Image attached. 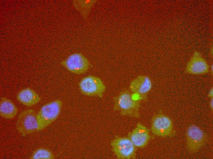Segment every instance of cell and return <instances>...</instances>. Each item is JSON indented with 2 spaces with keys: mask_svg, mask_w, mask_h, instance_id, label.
<instances>
[{
  "mask_svg": "<svg viewBox=\"0 0 213 159\" xmlns=\"http://www.w3.org/2000/svg\"><path fill=\"white\" fill-rule=\"evenodd\" d=\"M140 102L133 99L130 91L123 90L114 98L113 109L122 116L139 118L140 117Z\"/></svg>",
  "mask_w": 213,
  "mask_h": 159,
  "instance_id": "6da1fadb",
  "label": "cell"
},
{
  "mask_svg": "<svg viewBox=\"0 0 213 159\" xmlns=\"http://www.w3.org/2000/svg\"><path fill=\"white\" fill-rule=\"evenodd\" d=\"M17 98L18 101L27 106H31L38 103L41 98L34 90L27 88L22 89L17 94Z\"/></svg>",
  "mask_w": 213,
  "mask_h": 159,
  "instance_id": "7c38bea8",
  "label": "cell"
},
{
  "mask_svg": "<svg viewBox=\"0 0 213 159\" xmlns=\"http://www.w3.org/2000/svg\"><path fill=\"white\" fill-rule=\"evenodd\" d=\"M79 87L83 94L100 98L103 97L106 89L105 85L100 78L92 75L83 78L79 82Z\"/></svg>",
  "mask_w": 213,
  "mask_h": 159,
  "instance_id": "3957f363",
  "label": "cell"
},
{
  "mask_svg": "<svg viewBox=\"0 0 213 159\" xmlns=\"http://www.w3.org/2000/svg\"><path fill=\"white\" fill-rule=\"evenodd\" d=\"M112 150L118 159H133L136 157V148L128 137H116L110 143Z\"/></svg>",
  "mask_w": 213,
  "mask_h": 159,
  "instance_id": "277c9868",
  "label": "cell"
},
{
  "mask_svg": "<svg viewBox=\"0 0 213 159\" xmlns=\"http://www.w3.org/2000/svg\"><path fill=\"white\" fill-rule=\"evenodd\" d=\"M186 71L192 75H204L210 70L209 66L206 60L200 53L195 52L188 61Z\"/></svg>",
  "mask_w": 213,
  "mask_h": 159,
  "instance_id": "30bf717a",
  "label": "cell"
},
{
  "mask_svg": "<svg viewBox=\"0 0 213 159\" xmlns=\"http://www.w3.org/2000/svg\"><path fill=\"white\" fill-rule=\"evenodd\" d=\"M62 106V101L56 99L43 105L36 114L38 124L37 131L49 125L58 118Z\"/></svg>",
  "mask_w": 213,
  "mask_h": 159,
  "instance_id": "7a4b0ae2",
  "label": "cell"
},
{
  "mask_svg": "<svg viewBox=\"0 0 213 159\" xmlns=\"http://www.w3.org/2000/svg\"><path fill=\"white\" fill-rule=\"evenodd\" d=\"M152 86L150 78L145 75L138 76L133 80L129 85V89L133 100L141 101L145 99Z\"/></svg>",
  "mask_w": 213,
  "mask_h": 159,
  "instance_id": "5b68a950",
  "label": "cell"
},
{
  "mask_svg": "<svg viewBox=\"0 0 213 159\" xmlns=\"http://www.w3.org/2000/svg\"><path fill=\"white\" fill-rule=\"evenodd\" d=\"M187 145L191 153L197 151L205 142L206 136L202 130L198 126L192 125L187 129L186 133Z\"/></svg>",
  "mask_w": 213,
  "mask_h": 159,
  "instance_id": "9c48e42d",
  "label": "cell"
},
{
  "mask_svg": "<svg viewBox=\"0 0 213 159\" xmlns=\"http://www.w3.org/2000/svg\"><path fill=\"white\" fill-rule=\"evenodd\" d=\"M18 109L9 99L2 97L0 101V115L2 117L8 119L14 118L16 115Z\"/></svg>",
  "mask_w": 213,
  "mask_h": 159,
  "instance_id": "4fadbf2b",
  "label": "cell"
},
{
  "mask_svg": "<svg viewBox=\"0 0 213 159\" xmlns=\"http://www.w3.org/2000/svg\"><path fill=\"white\" fill-rule=\"evenodd\" d=\"M209 106L211 109L212 111L213 110V98H211L209 102Z\"/></svg>",
  "mask_w": 213,
  "mask_h": 159,
  "instance_id": "e0dca14e",
  "label": "cell"
},
{
  "mask_svg": "<svg viewBox=\"0 0 213 159\" xmlns=\"http://www.w3.org/2000/svg\"><path fill=\"white\" fill-rule=\"evenodd\" d=\"M173 129L172 121L166 115L159 113L152 118L151 130L155 135L160 137H167L172 133Z\"/></svg>",
  "mask_w": 213,
  "mask_h": 159,
  "instance_id": "ba28073f",
  "label": "cell"
},
{
  "mask_svg": "<svg viewBox=\"0 0 213 159\" xmlns=\"http://www.w3.org/2000/svg\"><path fill=\"white\" fill-rule=\"evenodd\" d=\"M55 156L49 150L44 148L38 149L34 151L31 157L32 159H53Z\"/></svg>",
  "mask_w": 213,
  "mask_h": 159,
  "instance_id": "9a60e30c",
  "label": "cell"
},
{
  "mask_svg": "<svg viewBox=\"0 0 213 159\" xmlns=\"http://www.w3.org/2000/svg\"><path fill=\"white\" fill-rule=\"evenodd\" d=\"M61 63L69 71L78 75L85 73L90 67L88 59L79 53L71 54Z\"/></svg>",
  "mask_w": 213,
  "mask_h": 159,
  "instance_id": "52a82bcc",
  "label": "cell"
},
{
  "mask_svg": "<svg viewBox=\"0 0 213 159\" xmlns=\"http://www.w3.org/2000/svg\"><path fill=\"white\" fill-rule=\"evenodd\" d=\"M208 96L210 98H213V89L211 88L209 91L208 94Z\"/></svg>",
  "mask_w": 213,
  "mask_h": 159,
  "instance_id": "2e32d148",
  "label": "cell"
},
{
  "mask_svg": "<svg viewBox=\"0 0 213 159\" xmlns=\"http://www.w3.org/2000/svg\"><path fill=\"white\" fill-rule=\"evenodd\" d=\"M36 114L32 109L24 110L20 113L16 123V128L20 133L25 135L37 131Z\"/></svg>",
  "mask_w": 213,
  "mask_h": 159,
  "instance_id": "8992f818",
  "label": "cell"
},
{
  "mask_svg": "<svg viewBox=\"0 0 213 159\" xmlns=\"http://www.w3.org/2000/svg\"><path fill=\"white\" fill-rule=\"evenodd\" d=\"M96 2L93 0H75L73 1V4L75 8L86 19Z\"/></svg>",
  "mask_w": 213,
  "mask_h": 159,
  "instance_id": "5bb4252c",
  "label": "cell"
},
{
  "mask_svg": "<svg viewBox=\"0 0 213 159\" xmlns=\"http://www.w3.org/2000/svg\"><path fill=\"white\" fill-rule=\"evenodd\" d=\"M128 136L134 145L139 148L145 147L150 139L149 130L140 123H138L134 129L129 133Z\"/></svg>",
  "mask_w": 213,
  "mask_h": 159,
  "instance_id": "8fae6325",
  "label": "cell"
}]
</instances>
